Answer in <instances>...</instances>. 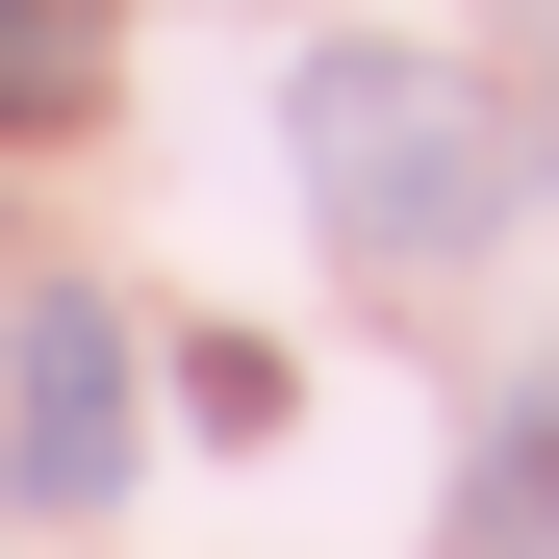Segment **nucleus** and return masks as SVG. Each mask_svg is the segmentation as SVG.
<instances>
[{
	"label": "nucleus",
	"instance_id": "obj_4",
	"mask_svg": "<svg viewBox=\"0 0 559 559\" xmlns=\"http://www.w3.org/2000/svg\"><path fill=\"white\" fill-rule=\"evenodd\" d=\"M26 128H103V0H0V153Z\"/></svg>",
	"mask_w": 559,
	"mask_h": 559
},
{
	"label": "nucleus",
	"instance_id": "obj_1",
	"mask_svg": "<svg viewBox=\"0 0 559 559\" xmlns=\"http://www.w3.org/2000/svg\"><path fill=\"white\" fill-rule=\"evenodd\" d=\"M280 153H306V204L356 280H457L509 229V128H484V76H432V51H306L280 76Z\"/></svg>",
	"mask_w": 559,
	"mask_h": 559
},
{
	"label": "nucleus",
	"instance_id": "obj_3",
	"mask_svg": "<svg viewBox=\"0 0 559 559\" xmlns=\"http://www.w3.org/2000/svg\"><path fill=\"white\" fill-rule=\"evenodd\" d=\"M457 559H559V382H509L484 484H457Z\"/></svg>",
	"mask_w": 559,
	"mask_h": 559
},
{
	"label": "nucleus",
	"instance_id": "obj_2",
	"mask_svg": "<svg viewBox=\"0 0 559 559\" xmlns=\"http://www.w3.org/2000/svg\"><path fill=\"white\" fill-rule=\"evenodd\" d=\"M0 484H26V509H103L128 484V331L76 306V280L0 331Z\"/></svg>",
	"mask_w": 559,
	"mask_h": 559
}]
</instances>
